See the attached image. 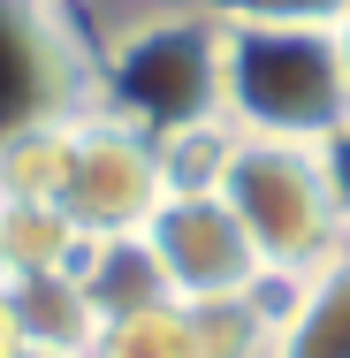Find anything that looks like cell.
<instances>
[{
	"label": "cell",
	"mask_w": 350,
	"mask_h": 358,
	"mask_svg": "<svg viewBox=\"0 0 350 358\" xmlns=\"http://www.w3.org/2000/svg\"><path fill=\"white\" fill-rule=\"evenodd\" d=\"M213 69H221V115H228L244 138L320 145L335 122H350V84H343L335 31L221 23Z\"/></svg>",
	"instance_id": "cell-1"
},
{
	"label": "cell",
	"mask_w": 350,
	"mask_h": 358,
	"mask_svg": "<svg viewBox=\"0 0 350 358\" xmlns=\"http://www.w3.org/2000/svg\"><path fill=\"white\" fill-rule=\"evenodd\" d=\"M221 199L244 221V236H251V252H259L275 289H297L328 259H343V221H335V191H328L320 145L244 138L228 176H221Z\"/></svg>",
	"instance_id": "cell-2"
},
{
	"label": "cell",
	"mask_w": 350,
	"mask_h": 358,
	"mask_svg": "<svg viewBox=\"0 0 350 358\" xmlns=\"http://www.w3.org/2000/svg\"><path fill=\"white\" fill-rule=\"evenodd\" d=\"M213 38H221V23H213L198 0H191V8H160V15L130 23V31L107 46L92 99L115 107V115H130V122H145V130L183 122V115H213V107H221Z\"/></svg>",
	"instance_id": "cell-3"
},
{
	"label": "cell",
	"mask_w": 350,
	"mask_h": 358,
	"mask_svg": "<svg viewBox=\"0 0 350 358\" xmlns=\"http://www.w3.org/2000/svg\"><path fill=\"white\" fill-rule=\"evenodd\" d=\"M160 206H168V183H160V160H152V130L92 99L84 122H76V160H69V183H61V214L84 236H145Z\"/></svg>",
	"instance_id": "cell-4"
},
{
	"label": "cell",
	"mask_w": 350,
	"mask_h": 358,
	"mask_svg": "<svg viewBox=\"0 0 350 358\" xmlns=\"http://www.w3.org/2000/svg\"><path fill=\"white\" fill-rule=\"evenodd\" d=\"M145 244H152V259H160V282L175 305H228V297H259L267 282V267H259V252H251V236H244V221L228 214V199L206 191V199H168L152 229H145Z\"/></svg>",
	"instance_id": "cell-5"
},
{
	"label": "cell",
	"mask_w": 350,
	"mask_h": 358,
	"mask_svg": "<svg viewBox=\"0 0 350 358\" xmlns=\"http://www.w3.org/2000/svg\"><path fill=\"white\" fill-rule=\"evenodd\" d=\"M8 305H15V328L31 351H69V358H92L107 313L92 305V289L76 275H31V282H8Z\"/></svg>",
	"instance_id": "cell-6"
},
{
	"label": "cell",
	"mask_w": 350,
	"mask_h": 358,
	"mask_svg": "<svg viewBox=\"0 0 350 358\" xmlns=\"http://www.w3.org/2000/svg\"><path fill=\"white\" fill-rule=\"evenodd\" d=\"M275 358H350V244L312 282L282 289V343Z\"/></svg>",
	"instance_id": "cell-7"
},
{
	"label": "cell",
	"mask_w": 350,
	"mask_h": 358,
	"mask_svg": "<svg viewBox=\"0 0 350 358\" xmlns=\"http://www.w3.org/2000/svg\"><path fill=\"white\" fill-rule=\"evenodd\" d=\"M84 229L54 199H0V275L31 282V275H69L84 259Z\"/></svg>",
	"instance_id": "cell-8"
},
{
	"label": "cell",
	"mask_w": 350,
	"mask_h": 358,
	"mask_svg": "<svg viewBox=\"0 0 350 358\" xmlns=\"http://www.w3.org/2000/svg\"><path fill=\"white\" fill-rule=\"evenodd\" d=\"M76 115H31V122H8L0 130V199H54L61 206V183H69L76 160Z\"/></svg>",
	"instance_id": "cell-9"
},
{
	"label": "cell",
	"mask_w": 350,
	"mask_h": 358,
	"mask_svg": "<svg viewBox=\"0 0 350 358\" xmlns=\"http://www.w3.org/2000/svg\"><path fill=\"white\" fill-rule=\"evenodd\" d=\"M236 145H244V130H236L221 107H213V115H183V122H160V130H152V160H160L168 199H206V191H221Z\"/></svg>",
	"instance_id": "cell-10"
},
{
	"label": "cell",
	"mask_w": 350,
	"mask_h": 358,
	"mask_svg": "<svg viewBox=\"0 0 350 358\" xmlns=\"http://www.w3.org/2000/svg\"><path fill=\"white\" fill-rule=\"evenodd\" d=\"M69 275L92 289V305H99V313L175 305L168 282H160V259H152V244H145V236H92V244H84V259H76Z\"/></svg>",
	"instance_id": "cell-11"
},
{
	"label": "cell",
	"mask_w": 350,
	"mask_h": 358,
	"mask_svg": "<svg viewBox=\"0 0 350 358\" xmlns=\"http://www.w3.org/2000/svg\"><path fill=\"white\" fill-rule=\"evenodd\" d=\"M198 320V358H275L282 343V289L228 297V305H191Z\"/></svg>",
	"instance_id": "cell-12"
},
{
	"label": "cell",
	"mask_w": 350,
	"mask_h": 358,
	"mask_svg": "<svg viewBox=\"0 0 350 358\" xmlns=\"http://www.w3.org/2000/svg\"><path fill=\"white\" fill-rule=\"evenodd\" d=\"M92 358H198V320L191 305H138V313H107Z\"/></svg>",
	"instance_id": "cell-13"
},
{
	"label": "cell",
	"mask_w": 350,
	"mask_h": 358,
	"mask_svg": "<svg viewBox=\"0 0 350 358\" xmlns=\"http://www.w3.org/2000/svg\"><path fill=\"white\" fill-rule=\"evenodd\" d=\"M213 23H282V31H335L350 0H198Z\"/></svg>",
	"instance_id": "cell-14"
},
{
	"label": "cell",
	"mask_w": 350,
	"mask_h": 358,
	"mask_svg": "<svg viewBox=\"0 0 350 358\" xmlns=\"http://www.w3.org/2000/svg\"><path fill=\"white\" fill-rule=\"evenodd\" d=\"M320 168H328V191H335V221H343V244H350V122H335L320 138Z\"/></svg>",
	"instance_id": "cell-15"
},
{
	"label": "cell",
	"mask_w": 350,
	"mask_h": 358,
	"mask_svg": "<svg viewBox=\"0 0 350 358\" xmlns=\"http://www.w3.org/2000/svg\"><path fill=\"white\" fill-rule=\"evenodd\" d=\"M23 351V328H15V305H8V282H0V358Z\"/></svg>",
	"instance_id": "cell-16"
},
{
	"label": "cell",
	"mask_w": 350,
	"mask_h": 358,
	"mask_svg": "<svg viewBox=\"0 0 350 358\" xmlns=\"http://www.w3.org/2000/svg\"><path fill=\"white\" fill-rule=\"evenodd\" d=\"M335 54H343V84H350V15L335 23Z\"/></svg>",
	"instance_id": "cell-17"
},
{
	"label": "cell",
	"mask_w": 350,
	"mask_h": 358,
	"mask_svg": "<svg viewBox=\"0 0 350 358\" xmlns=\"http://www.w3.org/2000/svg\"><path fill=\"white\" fill-rule=\"evenodd\" d=\"M15 358H69V351H31V343H23V351H15Z\"/></svg>",
	"instance_id": "cell-18"
},
{
	"label": "cell",
	"mask_w": 350,
	"mask_h": 358,
	"mask_svg": "<svg viewBox=\"0 0 350 358\" xmlns=\"http://www.w3.org/2000/svg\"><path fill=\"white\" fill-rule=\"evenodd\" d=\"M0 282H8V275H0Z\"/></svg>",
	"instance_id": "cell-19"
}]
</instances>
